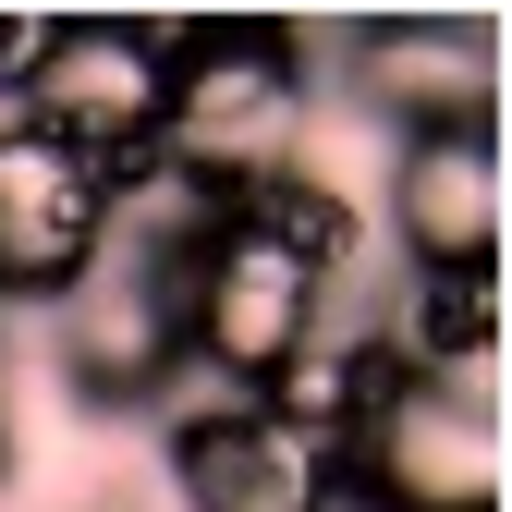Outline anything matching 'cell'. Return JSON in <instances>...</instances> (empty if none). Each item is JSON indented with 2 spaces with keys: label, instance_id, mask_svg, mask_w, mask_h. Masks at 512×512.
<instances>
[{
  "label": "cell",
  "instance_id": "cell-1",
  "mask_svg": "<svg viewBox=\"0 0 512 512\" xmlns=\"http://www.w3.org/2000/svg\"><path fill=\"white\" fill-rule=\"evenodd\" d=\"M305 37L293 25H171V135L159 159H183L196 183H244L305 159Z\"/></svg>",
  "mask_w": 512,
  "mask_h": 512
},
{
  "label": "cell",
  "instance_id": "cell-4",
  "mask_svg": "<svg viewBox=\"0 0 512 512\" xmlns=\"http://www.w3.org/2000/svg\"><path fill=\"white\" fill-rule=\"evenodd\" d=\"M317 317H330V281L293 269L269 232L220 220L196 256H183V378L196 391H269V378L317 342Z\"/></svg>",
  "mask_w": 512,
  "mask_h": 512
},
{
  "label": "cell",
  "instance_id": "cell-3",
  "mask_svg": "<svg viewBox=\"0 0 512 512\" xmlns=\"http://www.w3.org/2000/svg\"><path fill=\"white\" fill-rule=\"evenodd\" d=\"M25 135H49L61 159H86L98 183H122L135 159H159L171 135V25H110V13H61L37 86L13 98Z\"/></svg>",
  "mask_w": 512,
  "mask_h": 512
},
{
  "label": "cell",
  "instance_id": "cell-6",
  "mask_svg": "<svg viewBox=\"0 0 512 512\" xmlns=\"http://www.w3.org/2000/svg\"><path fill=\"white\" fill-rule=\"evenodd\" d=\"M183 391H196V378H183ZM159 464H171V500L183 512H342L330 439L281 427L269 403H244V391H196V403L171 415Z\"/></svg>",
  "mask_w": 512,
  "mask_h": 512
},
{
  "label": "cell",
  "instance_id": "cell-10",
  "mask_svg": "<svg viewBox=\"0 0 512 512\" xmlns=\"http://www.w3.org/2000/svg\"><path fill=\"white\" fill-rule=\"evenodd\" d=\"M232 220H244V232H269V244L293 256V269H317L330 293L354 281V244H366V220H354V196H342V183L317 171V159H281V171H256L244 196H232Z\"/></svg>",
  "mask_w": 512,
  "mask_h": 512
},
{
  "label": "cell",
  "instance_id": "cell-13",
  "mask_svg": "<svg viewBox=\"0 0 512 512\" xmlns=\"http://www.w3.org/2000/svg\"><path fill=\"white\" fill-rule=\"evenodd\" d=\"M13 476H25V452H13V415H0V500H13Z\"/></svg>",
  "mask_w": 512,
  "mask_h": 512
},
{
  "label": "cell",
  "instance_id": "cell-7",
  "mask_svg": "<svg viewBox=\"0 0 512 512\" xmlns=\"http://www.w3.org/2000/svg\"><path fill=\"white\" fill-rule=\"evenodd\" d=\"M391 244L415 281H488L500 269V110L391 135Z\"/></svg>",
  "mask_w": 512,
  "mask_h": 512
},
{
  "label": "cell",
  "instance_id": "cell-9",
  "mask_svg": "<svg viewBox=\"0 0 512 512\" xmlns=\"http://www.w3.org/2000/svg\"><path fill=\"white\" fill-rule=\"evenodd\" d=\"M488 61H500V25L415 13V25H354L342 37V86L391 135H427V122H488Z\"/></svg>",
  "mask_w": 512,
  "mask_h": 512
},
{
  "label": "cell",
  "instance_id": "cell-12",
  "mask_svg": "<svg viewBox=\"0 0 512 512\" xmlns=\"http://www.w3.org/2000/svg\"><path fill=\"white\" fill-rule=\"evenodd\" d=\"M49 25H61V13H0V122H13V98L37 86V61H49Z\"/></svg>",
  "mask_w": 512,
  "mask_h": 512
},
{
  "label": "cell",
  "instance_id": "cell-8",
  "mask_svg": "<svg viewBox=\"0 0 512 512\" xmlns=\"http://www.w3.org/2000/svg\"><path fill=\"white\" fill-rule=\"evenodd\" d=\"M110 244V183L86 159H61L49 135L0 122V317L13 305H61Z\"/></svg>",
  "mask_w": 512,
  "mask_h": 512
},
{
  "label": "cell",
  "instance_id": "cell-5",
  "mask_svg": "<svg viewBox=\"0 0 512 512\" xmlns=\"http://www.w3.org/2000/svg\"><path fill=\"white\" fill-rule=\"evenodd\" d=\"M49 366L86 415H147L183 391V256L98 244V269L49 305Z\"/></svg>",
  "mask_w": 512,
  "mask_h": 512
},
{
  "label": "cell",
  "instance_id": "cell-2",
  "mask_svg": "<svg viewBox=\"0 0 512 512\" xmlns=\"http://www.w3.org/2000/svg\"><path fill=\"white\" fill-rule=\"evenodd\" d=\"M342 512H500V403L488 378H403L330 452Z\"/></svg>",
  "mask_w": 512,
  "mask_h": 512
},
{
  "label": "cell",
  "instance_id": "cell-11",
  "mask_svg": "<svg viewBox=\"0 0 512 512\" xmlns=\"http://www.w3.org/2000/svg\"><path fill=\"white\" fill-rule=\"evenodd\" d=\"M391 342L427 378H488V354H500V269L488 281H415L403 317H391Z\"/></svg>",
  "mask_w": 512,
  "mask_h": 512
}]
</instances>
